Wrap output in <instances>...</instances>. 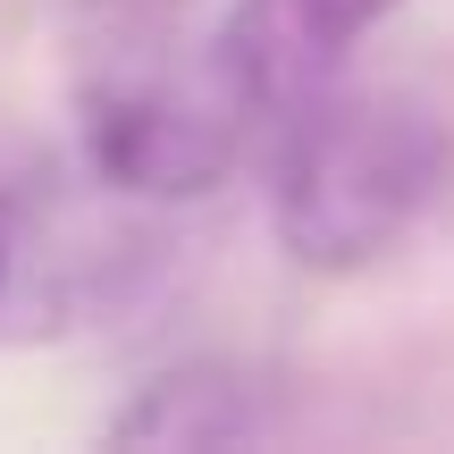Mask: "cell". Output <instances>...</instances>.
Segmentation results:
<instances>
[{"label": "cell", "mask_w": 454, "mask_h": 454, "mask_svg": "<svg viewBox=\"0 0 454 454\" xmlns=\"http://www.w3.org/2000/svg\"><path fill=\"white\" fill-rule=\"evenodd\" d=\"M395 9L404 0H236L202 43V76L236 110V127L253 144H270L278 118H294L311 93H328L354 59V43L371 26H387Z\"/></svg>", "instance_id": "3957f363"}, {"label": "cell", "mask_w": 454, "mask_h": 454, "mask_svg": "<svg viewBox=\"0 0 454 454\" xmlns=\"http://www.w3.org/2000/svg\"><path fill=\"white\" fill-rule=\"evenodd\" d=\"M454 135L421 93L328 84L270 135V236L303 270H371L438 211Z\"/></svg>", "instance_id": "6da1fadb"}, {"label": "cell", "mask_w": 454, "mask_h": 454, "mask_svg": "<svg viewBox=\"0 0 454 454\" xmlns=\"http://www.w3.org/2000/svg\"><path fill=\"white\" fill-rule=\"evenodd\" d=\"M270 387L236 362H177L144 379L135 404L110 412V446H152V454H219L270 438Z\"/></svg>", "instance_id": "5b68a950"}, {"label": "cell", "mask_w": 454, "mask_h": 454, "mask_svg": "<svg viewBox=\"0 0 454 454\" xmlns=\"http://www.w3.org/2000/svg\"><path fill=\"white\" fill-rule=\"evenodd\" d=\"M110 244L51 219L34 194L0 185V345L84 328V311L110 294Z\"/></svg>", "instance_id": "277c9868"}, {"label": "cell", "mask_w": 454, "mask_h": 454, "mask_svg": "<svg viewBox=\"0 0 454 454\" xmlns=\"http://www.w3.org/2000/svg\"><path fill=\"white\" fill-rule=\"evenodd\" d=\"M84 152H93V177L118 194L185 202V194H211L253 152V135L211 93L194 51L185 67H110L84 93Z\"/></svg>", "instance_id": "7a4b0ae2"}]
</instances>
